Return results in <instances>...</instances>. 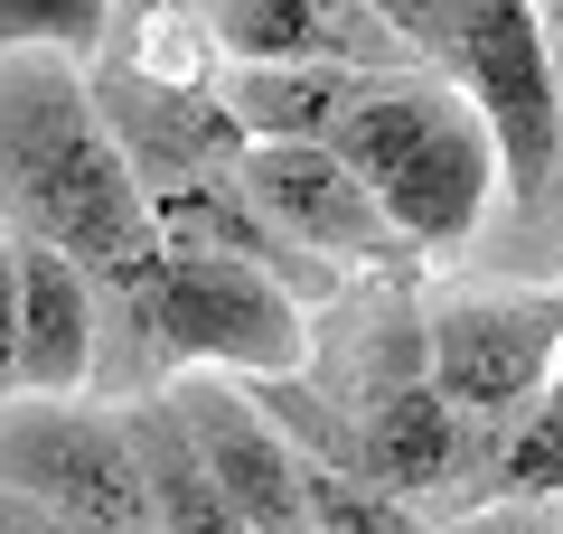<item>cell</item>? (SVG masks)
I'll return each instance as SVG.
<instances>
[{
	"label": "cell",
	"instance_id": "15",
	"mask_svg": "<svg viewBox=\"0 0 563 534\" xmlns=\"http://www.w3.org/2000/svg\"><path fill=\"white\" fill-rule=\"evenodd\" d=\"M498 497H536V507H563V376L507 422L498 441Z\"/></svg>",
	"mask_w": 563,
	"mask_h": 534
},
{
	"label": "cell",
	"instance_id": "16",
	"mask_svg": "<svg viewBox=\"0 0 563 534\" xmlns=\"http://www.w3.org/2000/svg\"><path fill=\"white\" fill-rule=\"evenodd\" d=\"M0 403H20V235L0 216Z\"/></svg>",
	"mask_w": 563,
	"mask_h": 534
},
{
	"label": "cell",
	"instance_id": "12",
	"mask_svg": "<svg viewBox=\"0 0 563 534\" xmlns=\"http://www.w3.org/2000/svg\"><path fill=\"white\" fill-rule=\"evenodd\" d=\"M357 66H225L217 94L254 141H339V122L366 103Z\"/></svg>",
	"mask_w": 563,
	"mask_h": 534
},
{
	"label": "cell",
	"instance_id": "11",
	"mask_svg": "<svg viewBox=\"0 0 563 534\" xmlns=\"http://www.w3.org/2000/svg\"><path fill=\"white\" fill-rule=\"evenodd\" d=\"M122 422H132L141 488H151V534H254V525L235 515V497L217 488L207 450L188 441V422H179V403H169V385L132 394V403H122Z\"/></svg>",
	"mask_w": 563,
	"mask_h": 534
},
{
	"label": "cell",
	"instance_id": "18",
	"mask_svg": "<svg viewBox=\"0 0 563 534\" xmlns=\"http://www.w3.org/2000/svg\"><path fill=\"white\" fill-rule=\"evenodd\" d=\"M366 10H376V20H395V29H404V38H413L432 66H442L451 29H461V0H366Z\"/></svg>",
	"mask_w": 563,
	"mask_h": 534
},
{
	"label": "cell",
	"instance_id": "2",
	"mask_svg": "<svg viewBox=\"0 0 563 534\" xmlns=\"http://www.w3.org/2000/svg\"><path fill=\"white\" fill-rule=\"evenodd\" d=\"M329 151L385 198V216H395V235L413 254H461L479 235L488 198L507 188L488 122L470 113V94L442 66L432 76H376Z\"/></svg>",
	"mask_w": 563,
	"mask_h": 534
},
{
	"label": "cell",
	"instance_id": "13",
	"mask_svg": "<svg viewBox=\"0 0 563 534\" xmlns=\"http://www.w3.org/2000/svg\"><path fill=\"white\" fill-rule=\"evenodd\" d=\"M122 0H0V57H76L95 66L113 47Z\"/></svg>",
	"mask_w": 563,
	"mask_h": 534
},
{
	"label": "cell",
	"instance_id": "20",
	"mask_svg": "<svg viewBox=\"0 0 563 534\" xmlns=\"http://www.w3.org/2000/svg\"><path fill=\"white\" fill-rule=\"evenodd\" d=\"M169 10H188V0H122V20H141V29H151V20H169Z\"/></svg>",
	"mask_w": 563,
	"mask_h": 534
},
{
	"label": "cell",
	"instance_id": "8",
	"mask_svg": "<svg viewBox=\"0 0 563 534\" xmlns=\"http://www.w3.org/2000/svg\"><path fill=\"white\" fill-rule=\"evenodd\" d=\"M225 66H357V76H432L395 20L366 0H188Z\"/></svg>",
	"mask_w": 563,
	"mask_h": 534
},
{
	"label": "cell",
	"instance_id": "6",
	"mask_svg": "<svg viewBox=\"0 0 563 534\" xmlns=\"http://www.w3.org/2000/svg\"><path fill=\"white\" fill-rule=\"evenodd\" d=\"M235 178L282 235L310 244V254L339 263V272H404V263H413V244L395 235L385 198L329 151V141H254Z\"/></svg>",
	"mask_w": 563,
	"mask_h": 534
},
{
	"label": "cell",
	"instance_id": "1",
	"mask_svg": "<svg viewBox=\"0 0 563 534\" xmlns=\"http://www.w3.org/2000/svg\"><path fill=\"white\" fill-rule=\"evenodd\" d=\"M0 216L76 254L103 291V319L132 310L161 272V216L95 103V66L76 57H0Z\"/></svg>",
	"mask_w": 563,
	"mask_h": 534
},
{
	"label": "cell",
	"instance_id": "21",
	"mask_svg": "<svg viewBox=\"0 0 563 534\" xmlns=\"http://www.w3.org/2000/svg\"><path fill=\"white\" fill-rule=\"evenodd\" d=\"M544 47H554V76H563V0H544Z\"/></svg>",
	"mask_w": 563,
	"mask_h": 534
},
{
	"label": "cell",
	"instance_id": "5",
	"mask_svg": "<svg viewBox=\"0 0 563 534\" xmlns=\"http://www.w3.org/2000/svg\"><path fill=\"white\" fill-rule=\"evenodd\" d=\"M432 337V385L479 422L488 441H507V422L563 376V281L544 291H461L422 310Z\"/></svg>",
	"mask_w": 563,
	"mask_h": 534
},
{
	"label": "cell",
	"instance_id": "3",
	"mask_svg": "<svg viewBox=\"0 0 563 534\" xmlns=\"http://www.w3.org/2000/svg\"><path fill=\"white\" fill-rule=\"evenodd\" d=\"M442 76L488 122L507 198L544 207L563 178V76H554V47H544V0H461Z\"/></svg>",
	"mask_w": 563,
	"mask_h": 534
},
{
	"label": "cell",
	"instance_id": "7",
	"mask_svg": "<svg viewBox=\"0 0 563 534\" xmlns=\"http://www.w3.org/2000/svg\"><path fill=\"white\" fill-rule=\"evenodd\" d=\"M95 103H103V122H113L122 159L141 169L151 198L198 188V178H235L244 151H254V132L225 113L217 85H169V76H151L141 57H122V47L95 57Z\"/></svg>",
	"mask_w": 563,
	"mask_h": 534
},
{
	"label": "cell",
	"instance_id": "17",
	"mask_svg": "<svg viewBox=\"0 0 563 534\" xmlns=\"http://www.w3.org/2000/svg\"><path fill=\"white\" fill-rule=\"evenodd\" d=\"M442 534H563V507H536V497H488V507L451 515Z\"/></svg>",
	"mask_w": 563,
	"mask_h": 534
},
{
	"label": "cell",
	"instance_id": "10",
	"mask_svg": "<svg viewBox=\"0 0 563 534\" xmlns=\"http://www.w3.org/2000/svg\"><path fill=\"white\" fill-rule=\"evenodd\" d=\"M103 376V291L76 254L20 235V394H76Z\"/></svg>",
	"mask_w": 563,
	"mask_h": 534
},
{
	"label": "cell",
	"instance_id": "19",
	"mask_svg": "<svg viewBox=\"0 0 563 534\" xmlns=\"http://www.w3.org/2000/svg\"><path fill=\"white\" fill-rule=\"evenodd\" d=\"M0 534H85V525H66V515H47L38 497H20V488H0Z\"/></svg>",
	"mask_w": 563,
	"mask_h": 534
},
{
	"label": "cell",
	"instance_id": "4",
	"mask_svg": "<svg viewBox=\"0 0 563 534\" xmlns=\"http://www.w3.org/2000/svg\"><path fill=\"white\" fill-rule=\"evenodd\" d=\"M0 488L38 497L47 515H66L85 534H151V488H141L132 422L95 413L76 394L0 403Z\"/></svg>",
	"mask_w": 563,
	"mask_h": 534
},
{
	"label": "cell",
	"instance_id": "9",
	"mask_svg": "<svg viewBox=\"0 0 563 534\" xmlns=\"http://www.w3.org/2000/svg\"><path fill=\"white\" fill-rule=\"evenodd\" d=\"M169 403H179L188 441L207 450L217 488L235 497V515L254 534H310V488H301V450L273 413L254 403V385H225L217 366L198 376H169Z\"/></svg>",
	"mask_w": 563,
	"mask_h": 534
},
{
	"label": "cell",
	"instance_id": "14",
	"mask_svg": "<svg viewBox=\"0 0 563 534\" xmlns=\"http://www.w3.org/2000/svg\"><path fill=\"white\" fill-rule=\"evenodd\" d=\"M301 488H310V534H442L422 507L385 497L357 469H329V459H301Z\"/></svg>",
	"mask_w": 563,
	"mask_h": 534
}]
</instances>
